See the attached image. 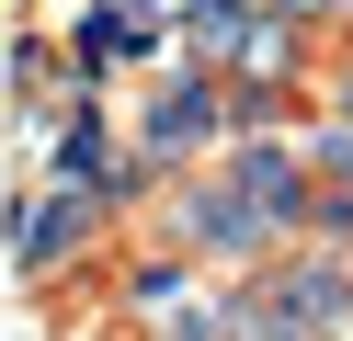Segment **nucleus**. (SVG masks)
<instances>
[{"instance_id":"obj_1","label":"nucleus","mask_w":353,"mask_h":341,"mask_svg":"<svg viewBox=\"0 0 353 341\" xmlns=\"http://www.w3.org/2000/svg\"><path fill=\"white\" fill-rule=\"evenodd\" d=\"M239 318H262V330H296V341H330V330L353 318V262H342V250L274 262L251 296H239Z\"/></svg>"},{"instance_id":"obj_2","label":"nucleus","mask_w":353,"mask_h":341,"mask_svg":"<svg viewBox=\"0 0 353 341\" xmlns=\"http://www.w3.org/2000/svg\"><path fill=\"white\" fill-rule=\"evenodd\" d=\"M69 57H80V80H125L148 57H183V12L171 0H92L80 34H69Z\"/></svg>"},{"instance_id":"obj_3","label":"nucleus","mask_w":353,"mask_h":341,"mask_svg":"<svg viewBox=\"0 0 353 341\" xmlns=\"http://www.w3.org/2000/svg\"><path fill=\"white\" fill-rule=\"evenodd\" d=\"M103 205H114V194H80V182L23 194V205H12V262H23V273H57V262H69V250L103 227Z\"/></svg>"},{"instance_id":"obj_4","label":"nucleus","mask_w":353,"mask_h":341,"mask_svg":"<svg viewBox=\"0 0 353 341\" xmlns=\"http://www.w3.org/2000/svg\"><path fill=\"white\" fill-rule=\"evenodd\" d=\"M183 227H194V250H262V239H285V227L262 216L251 194H228V182H216V194H194V205H183Z\"/></svg>"},{"instance_id":"obj_5","label":"nucleus","mask_w":353,"mask_h":341,"mask_svg":"<svg viewBox=\"0 0 353 341\" xmlns=\"http://www.w3.org/2000/svg\"><path fill=\"white\" fill-rule=\"evenodd\" d=\"M274 12H296V23H353V0H274Z\"/></svg>"},{"instance_id":"obj_6","label":"nucleus","mask_w":353,"mask_h":341,"mask_svg":"<svg viewBox=\"0 0 353 341\" xmlns=\"http://www.w3.org/2000/svg\"><path fill=\"white\" fill-rule=\"evenodd\" d=\"M330 125H353V68H342V80H330Z\"/></svg>"}]
</instances>
